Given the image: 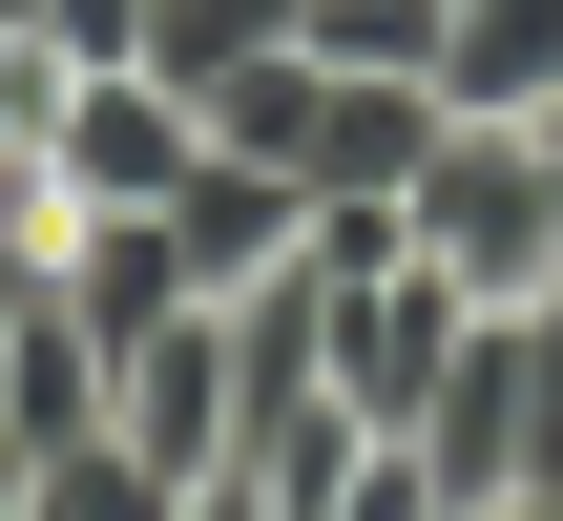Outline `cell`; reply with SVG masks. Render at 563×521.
Returning <instances> with one entry per match:
<instances>
[{"mask_svg":"<svg viewBox=\"0 0 563 521\" xmlns=\"http://www.w3.org/2000/svg\"><path fill=\"white\" fill-rule=\"evenodd\" d=\"M397 209H418V271H460L481 313H563V146L543 125H439Z\"/></svg>","mask_w":563,"mask_h":521,"instance_id":"1","label":"cell"},{"mask_svg":"<svg viewBox=\"0 0 563 521\" xmlns=\"http://www.w3.org/2000/svg\"><path fill=\"white\" fill-rule=\"evenodd\" d=\"M543 459H563V313H481L418 397V480L481 521V501H543Z\"/></svg>","mask_w":563,"mask_h":521,"instance_id":"2","label":"cell"},{"mask_svg":"<svg viewBox=\"0 0 563 521\" xmlns=\"http://www.w3.org/2000/svg\"><path fill=\"white\" fill-rule=\"evenodd\" d=\"M104 439L188 501V480H230L251 459V334H230V292H188V313H146L125 355H104Z\"/></svg>","mask_w":563,"mask_h":521,"instance_id":"3","label":"cell"},{"mask_svg":"<svg viewBox=\"0 0 563 521\" xmlns=\"http://www.w3.org/2000/svg\"><path fill=\"white\" fill-rule=\"evenodd\" d=\"M481 334V292L460 271H313V355H334V418H376V439H418V397H439V355Z\"/></svg>","mask_w":563,"mask_h":521,"instance_id":"4","label":"cell"},{"mask_svg":"<svg viewBox=\"0 0 563 521\" xmlns=\"http://www.w3.org/2000/svg\"><path fill=\"white\" fill-rule=\"evenodd\" d=\"M42 167H63V209H167V188L209 167V104H188L167 63H84V84H63V146H42Z\"/></svg>","mask_w":563,"mask_h":521,"instance_id":"5","label":"cell"},{"mask_svg":"<svg viewBox=\"0 0 563 521\" xmlns=\"http://www.w3.org/2000/svg\"><path fill=\"white\" fill-rule=\"evenodd\" d=\"M292 230H313V188H292V167H251V146H209V167L167 188L188 292H272V271H292Z\"/></svg>","mask_w":563,"mask_h":521,"instance_id":"6","label":"cell"},{"mask_svg":"<svg viewBox=\"0 0 563 521\" xmlns=\"http://www.w3.org/2000/svg\"><path fill=\"white\" fill-rule=\"evenodd\" d=\"M439 104L460 125H543L563 104V0H439Z\"/></svg>","mask_w":563,"mask_h":521,"instance_id":"7","label":"cell"},{"mask_svg":"<svg viewBox=\"0 0 563 521\" xmlns=\"http://www.w3.org/2000/svg\"><path fill=\"white\" fill-rule=\"evenodd\" d=\"M0 439H21V459L104 439V334H84L63 292H21V334H0Z\"/></svg>","mask_w":563,"mask_h":521,"instance_id":"8","label":"cell"},{"mask_svg":"<svg viewBox=\"0 0 563 521\" xmlns=\"http://www.w3.org/2000/svg\"><path fill=\"white\" fill-rule=\"evenodd\" d=\"M272 42H313V0H146V63H167V84H230V63H272Z\"/></svg>","mask_w":563,"mask_h":521,"instance_id":"9","label":"cell"},{"mask_svg":"<svg viewBox=\"0 0 563 521\" xmlns=\"http://www.w3.org/2000/svg\"><path fill=\"white\" fill-rule=\"evenodd\" d=\"M42 42L63 63H146V0H42Z\"/></svg>","mask_w":563,"mask_h":521,"instance_id":"10","label":"cell"},{"mask_svg":"<svg viewBox=\"0 0 563 521\" xmlns=\"http://www.w3.org/2000/svg\"><path fill=\"white\" fill-rule=\"evenodd\" d=\"M481 521H563V501H481Z\"/></svg>","mask_w":563,"mask_h":521,"instance_id":"11","label":"cell"}]
</instances>
